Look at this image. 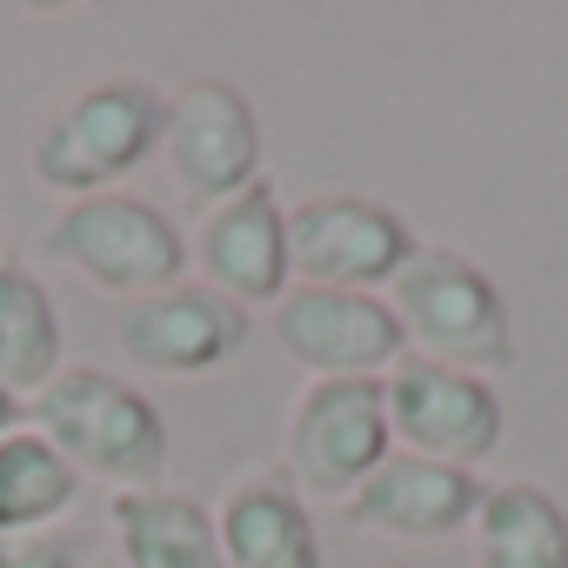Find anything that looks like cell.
Returning <instances> with one entry per match:
<instances>
[{"label": "cell", "mask_w": 568, "mask_h": 568, "mask_svg": "<svg viewBox=\"0 0 568 568\" xmlns=\"http://www.w3.org/2000/svg\"><path fill=\"white\" fill-rule=\"evenodd\" d=\"M388 308L402 322V342L422 362H442V368H462V375L515 368L508 302L488 281V267H475L462 247L422 241L408 254V267L388 281Z\"/></svg>", "instance_id": "6da1fadb"}, {"label": "cell", "mask_w": 568, "mask_h": 568, "mask_svg": "<svg viewBox=\"0 0 568 568\" xmlns=\"http://www.w3.org/2000/svg\"><path fill=\"white\" fill-rule=\"evenodd\" d=\"M168 128V94L148 74H108L74 88L34 134V181L88 201L108 194L121 174H134L148 154H161Z\"/></svg>", "instance_id": "7a4b0ae2"}, {"label": "cell", "mask_w": 568, "mask_h": 568, "mask_svg": "<svg viewBox=\"0 0 568 568\" xmlns=\"http://www.w3.org/2000/svg\"><path fill=\"white\" fill-rule=\"evenodd\" d=\"M34 428L74 462V475L88 481H114V495L121 488H161V468H168V422H161V408L134 388V382H121V375H108V368H81V362H68L41 395H34Z\"/></svg>", "instance_id": "3957f363"}, {"label": "cell", "mask_w": 568, "mask_h": 568, "mask_svg": "<svg viewBox=\"0 0 568 568\" xmlns=\"http://www.w3.org/2000/svg\"><path fill=\"white\" fill-rule=\"evenodd\" d=\"M41 247L54 261H68L81 281H94V288H108V295H128V302L187 281V241H181V227L154 201H141V194L68 201L48 221Z\"/></svg>", "instance_id": "277c9868"}, {"label": "cell", "mask_w": 568, "mask_h": 568, "mask_svg": "<svg viewBox=\"0 0 568 568\" xmlns=\"http://www.w3.org/2000/svg\"><path fill=\"white\" fill-rule=\"evenodd\" d=\"M395 455L382 382H308L281 428V468L302 501H348Z\"/></svg>", "instance_id": "5b68a950"}, {"label": "cell", "mask_w": 568, "mask_h": 568, "mask_svg": "<svg viewBox=\"0 0 568 568\" xmlns=\"http://www.w3.org/2000/svg\"><path fill=\"white\" fill-rule=\"evenodd\" d=\"M415 247L422 241L408 234V221L375 194H308L302 207H288V261L308 288L388 295Z\"/></svg>", "instance_id": "8992f818"}, {"label": "cell", "mask_w": 568, "mask_h": 568, "mask_svg": "<svg viewBox=\"0 0 568 568\" xmlns=\"http://www.w3.org/2000/svg\"><path fill=\"white\" fill-rule=\"evenodd\" d=\"M274 342L315 382H382L408 355L388 295L308 288V281H295V288L274 302Z\"/></svg>", "instance_id": "52a82bcc"}, {"label": "cell", "mask_w": 568, "mask_h": 568, "mask_svg": "<svg viewBox=\"0 0 568 568\" xmlns=\"http://www.w3.org/2000/svg\"><path fill=\"white\" fill-rule=\"evenodd\" d=\"M382 395H388V428L408 455L475 468L501 442V395L488 375H462V368L402 355L382 375Z\"/></svg>", "instance_id": "ba28073f"}, {"label": "cell", "mask_w": 568, "mask_h": 568, "mask_svg": "<svg viewBox=\"0 0 568 568\" xmlns=\"http://www.w3.org/2000/svg\"><path fill=\"white\" fill-rule=\"evenodd\" d=\"M161 161L181 194L194 201H227L247 181H261V114L234 81H194L168 101L161 128Z\"/></svg>", "instance_id": "9c48e42d"}, {"label": "cell", "mask_w": 568, "mask_h": 568, "mask_svg": "<svg viewBox=\"0 0 568 568\" xmlns=\"http://www.w3.org/2000/svg\"><path fill=\"white\" fill-rule=\"evenodd\" d=\"M194 267L214 295L227 302H281L295 288V261H288V207H281L274 181H247L241 194L214 201L201 221H194V241H187Z\"/></svg>", "instance_id": "30bf717a"}, {"label": "cell", "mask_w": 568, "mask_h": 568, "mask_svg": "<svg viewBox=\"0 0 568 568\" xmlns=\"http://www.w3.org/2000/svg\"><path fill=\"white\" fill-rule=\"evenodd\" d=\"M114 342L148 375H214L247 342V308L214 295L207 281H174L161 295H141L121 308Z\"/></svg>", "instance_id": "8fae6325"}, {"label": "cell", "mask_w": 568, "mask_h": 568, "mask_svg": "<svg viewBox=\"0 0 568 568\" xmlns=\"http://www.w3.org/2000/svg\"><path fill=\"white\" fill-rule=\"evenodd\" d=\"M481 508V481L475 468H448L428 455L395 448L355 495H348V521L388 541H442L462 535Z\"/></svg>", "instance_id": "7c38bea8"}, {"label": "cell", "mask_w": 568, "mask_h": 568, "mask_svg": "<svg viewBox=\"0 0 568 568\" xmlns=\"http://www.w3.org/2000/svg\"><path fill=\"white\" fill-rule=\"evenodd\" d=\"M227 568H322V535L288 468H247L214 501Z\"/></svg>", "instance_id": "4fadbf2b"}, {"label": "cell", "mask_w": 568, "mask_h": 568, "mask_svg": "<svg viewBox=\"0 0 568 568\" xmlns=\"http://www.w3.org/2000/svg\"><path fill=\"white\" fill-rule=\"evenodd\" d=\"M121 568H227L214 508L174 488H121L108 501Z\"/></svg>", "instance_id": "5bb4252c"}, {"label": "cell", "mask_w": 568, "mask_h": 568, "mask_svg": "<svg viewBox=\"0 0 568 568\" xmlns=\"http://www.w3.org/2000/svg\"><path fill=\"white\" fill-rule=\"evenodd\" d=\"M475 568H568V515L541 481H495L468 521Z\"/></svg>", "instance_id": "9a60e30c"}, {"label": "cell", "mask_w": 568, "mask_h": 568, "mask_svg": "<svg viewBox=\"0 0 568 568\" xmlns=\"http://www.w3.org/2000/svg\"><path fill=\"white\" fill-rule=\"evenodd\" d=\"M68 335H61V308L41 288V274L14 254H0V382L14 395H41L68 362Z\"/></svg>", "instance_id": "2e32d148"}, {"label": "cell", "mask_w": 568, "mask_h": 568, "mask_svg": "<svg viewBox=\"0 0 568 568\" xmlns=\"http://www.w3.org/2000/svg\"><path fill=\"white\" fill-rule=\"evenodd\" d=\"M81 495L74 462L28 422L14 435H0V535H41L54 528Z\"/></svg>", "instance_id": "e0dca14e"}, {"label": "cell", "mask_w": 568, "mask_h": 568, "mask_svg": "<svg viewBox=\"0 0 568 568\" xmlns=\"http://www.w3.org/2000/svg\"><path fill=\"white\" fill-rule=\"evenodd\" d=\"M0 568H81V541H74L68 528L0 535Z\"/></svg>", "instance_id": "ac0fdd59"}, {"label": "cell", "mask_w": 568, "mask_h": 568, "mask_svg": "<svg viewBox=\"0 0 568 568\" xmlns=\"http://www.w3.org/2000/svg\"><path fill=\"white\" fill-rule=\"evenodd\" d=\"M21 415H28V408H21V395H14L8 382H0V435H14V428H28Z\"/></svg>", "instance_id": "d6986e66"}, {"label": "cell", "mask_w": 568, "mask_h": 568, "mask_svg": "<svg viewBox=\"0 0 568 568\" xmlns=\"http://www.w3.org/2000/svg\"><path fill=\"white\" fill-rule=\"evenodd\" d=\"M382 568H395V561H382Z\"/></svg>", "instance_id": "ffe728a7"}]
</instances>
